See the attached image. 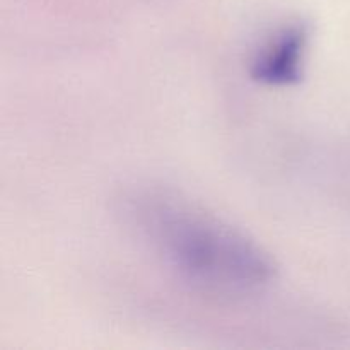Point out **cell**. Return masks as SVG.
<instances>
[{
  "mask_svg": "<svg viewBox=\"0 0 350 350\" xmlns=\"http://www.w3.org/2000/svg\"><path fill=\"white\" fill-rule=\"evenodd\" d=\"M137 215L164 262L193 287L243 296L269 286V253L221 219L167 197L147 198Z\"/></svg>",
  "mask_w": 350,
  "mask_h": 350,
  "instance_id": "cell-1",
  "label": "cell"
},
{
  "mask_svg": "<svg viewBox=\"0 0 350 350\" xmlns=\"http://www.w3.org/2000/svg\"><path fill=\"white\" fill-rule=\"evenodd\" d=\"M306 46L308 29L304 24L284 27L258 51L252 65V77L272 88L296 84L303 75Z\"/></svg>",
  "mask_w": 350,
  "mask_h": 350,
  "instance_id": "cell-2",
  "label": "cell"
}]
</instances>
